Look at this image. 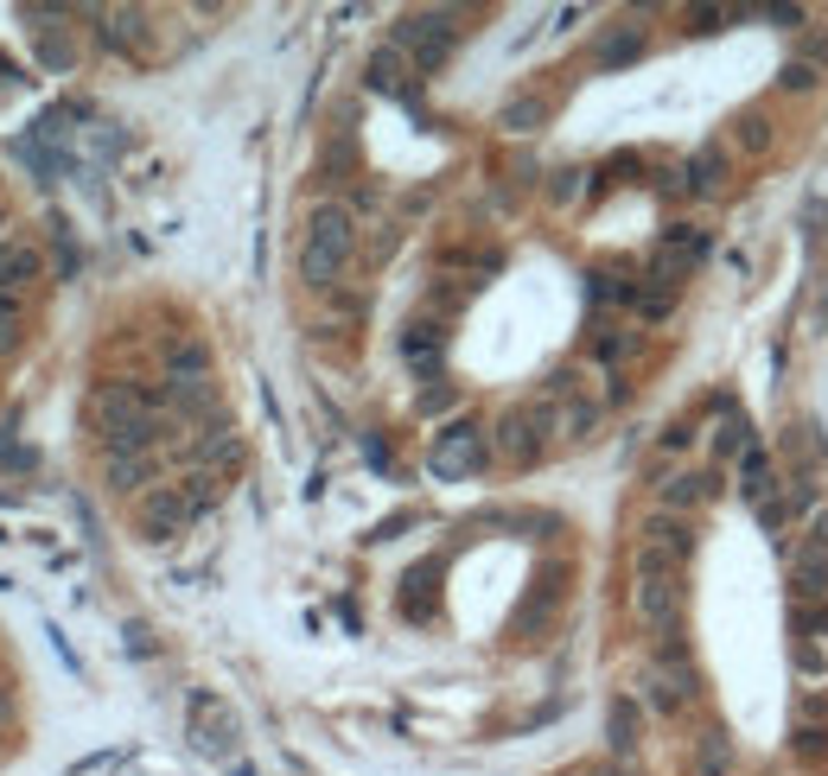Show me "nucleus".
Listing matches in <instances>:
<instances>
[{"label":"nucleus","mask_w":828,"mask_h":776,"mask_svg":"<svg viewBox=\"0 0 828 776\" xmlns=\"http://www.w3.org/2000/svg\"><path fill=\"white\" fill-rule=\"evenodd\" d=\"M631 611H638L657 636H676V624H682V580L676 573H638Z\"/></svg>","instance_id":"obj_8"},{"label":"nucleus","mask_w":828,"mask_h":776,"mask_svg":"<svg viewBox=\"0 0 828 776\" xmlns=\"http://www.w3.org/2000/svg\"><path fill=\"white\" fill-rule=\"evenodd\" d=\"M796 674H809V688H828V636L809 618H803V636H796Z\"/></svg>","instance_id":"obj_16"},{"label":"nucleus","mask_w":828,"mask_h":776,"mask_svg":"<svg viewBox=\"0 0 828 776\" xmlns=\"http://www.w3.org/2000/svg\"><path fill=\"white\" fill-rule=\"evenodd\" d=\"M701 255H708V236H701V229H670V236L657 242V261H650V267H657V280H663V287H676V280Z\"/></svg>","instance_id":"obj_10"},{"label":"nucleus","mask_w":828,"mask_h":776,"mask_svg":"<svg viewBox=\"0 0 828 776\" xmlns=\"http://www.w3.org/2000/svg\"><path fill=\"white\" fill-rule=\"evenodd\" d=\"M796 598L809 605V611H823L828 605V510L809 516V535H803V548H796Z\"/></svg>","instance_id":"obj_7"},{"label":"nucleus","mask_w":828,"mask_h":776,"mask_svg":"<svg viewBox=\"0 0 828 776\" xmlns=\"http://www.w3.org/2000/svg\"><path fill=\"white\" fill-rule=\"evenodd\" d=\"M796 751H809V757H828V726H796Z\"/></svg>","instance_id":"obj_23"},{"label":"nucleus","mask_w":828,"mask_h":776,"mask_svg":"<svg viewBox=\"0 0 828 776\" xmlns=\"http://www.w3.org/2000/svg\"><path fill=\"white\" fill-rule=\"evenodd\" d=\"M90 420L96 433L109 440V452H153V433H159V402L134 382H103L96 402H90Z\"/></svg>","instance_id":"obj_1"},{"label":"nucleus","mask_w":828,"mask_h":776,"mask_svg":"<svg viewBox=\"0 0 828 776\" xmlns=\"http://www.w3.org/2000/svg\"><path fill=\"white\" fill-rule=\"evenodd\" d=\"M186 732H191V744H198L204 757H236V739H243L236 713H229L217 694H191V706H186Z\"/></svg>","instance_id":"obj_4"},{"label":"nucleus","mask_w":828,"mask_h":776,"mask_svg":"<svg viewBox=\"0 0 828 776\" xmlns=\"http://www.w3.org/2000/svg\"><path fill=\"white\" fill-rule=\"evenodd\" d=\"M605 744H612V757H631L638 751V706L631 701H612V713H605Z\"/></svg>","instance_id":"obj_17"},{"label":"nucleus","mask_w":828,"mask_h":776,"mask_svg":"<svg viewBox=\"0 0 828 776\" xmlns=\"http://www.w3.org/2000/svg\"><path fill=\"white\" fill-rule=\"evenodd\" d=\"M0 744H7V732H0Z\"/></svg>","instance_id":"obj_28"},{"label":"nucleus","mask_w":828,"mask_h":776,"mask_svg":"<svg viewBox=\"0 0 828 776\" xmlns=\"http://www.w3.org/2000/svg\"><path fill=\"white\" fill-rule=\"evenodd\" d=\"M478 465H485V433H478V427H452V433H440V440H434V452H427V471H434V478H472V471H478Z\"/></svg>","instance_id":"obj_9"},{"label":"nucleus","mask_w":828,"mask_h":776,"mask_svg":"<svg viewBox=\"0 0 828 776\" xmlns=\"http://www.w3.org/2000/svg\"><path fill=\"white\" fill-rule=\"evenodd\" d=\"M823 478H828V445H823L816 427H803V420H796L791 433H784V483H791L796 503H816Z\"/></svg>","instance_id":"obj_3"},{"label":"nucleus","mask_w":828,"mask_h":776,"mask_svg":"<svg viewBox=\"0 0 828 776\" xmlns=\"http://www.w3.org/2000/svg\"><path fill=\"white\" fill-rule=\"evenodd\" d=\"M153 471H159V458H153V452H109V458H103L109 490H141V497H147Z\"/></svg>","instance_id":"obj_13"},{"label":"nucleus","mask_w":828,"mask_h":776,"mask_svg":"<svg viewBox=\"0 0 828 776\" xmlns=\"http://www.w3.org/2000/svg\"><path fill=\"white\" fill-rule=\"evenodd\" d=\"M771 141V121L765 115H740V147H765Z\"/></svg>","instance_id":"obj_22"},{"label":"nucleus","mask_w":828,"mask_h":776,"mask_svg":"<svg viewBox=\"0 0 828 776\" xmlns=\"http://www.w3.org/2000/svg\"><path fill=\"white\" fill-rule=\"evenodd\" d=\"M542 121H548L542 103H510V109H504V128H510V134H529V128H542Z\"/></svg>","instance_id":"obj_21"},{"label":"nucleus","mask_w":828,"mask_h":776,"mask_svg":"<svg viewBox=\"0 0 828 776\" xmlns=\"http://www.w3.org/2000/svg\"><path fill=\"white\" fill-rule=\"evenodd\" d=\"M638 45H643L638 33H618V38H605V51H600V58H605V64H625V58H631Z\"/></svg>","instance_id":"obj_24"},{"label":"nucleus","mask_w":828,"mask_h":776,"mask_svg":"<svg viewBox=\"0 0 828 776\" xmlns=\"http://www.w3.org/2000/svg\"><path fill=\"white\" fill-rule=\"evenodd\" d=\"M720 452H746V427H740V420L720 427Z\"/></svg>","instance_id":"obj_26"},{"label":"nucleus","mask_w":828,"mask_h":776,"mask_svg":"<svg viewBox=\"0 0 828 776\" xmlns=\"http://www.w3.org/2000/svg\"><path fill=\"white\" fill-rule=\"evenodd\" d=\"M395 51L409 58L414 71H434V64L452 51V13H409V20L395 26Z\"/></svg>","instance_id":"obj_5"},{"label":"nucleus","mask_w":828,"mask_h":776,"mask_svg":"<svg viewBox=\"0 0 828 776\" xmlns=\"http://www.w3.org/2000/svg\"><path fill=\"white\" fill-rule=\"evenodd\" d=\"M7 726H13V694L0 688V732H7Z\"/></svg>","instance_id":"obj_27"},{"label":"nucleus","mask_w":828,"mask_h":776,"mask_svg":"<svg viewBox=\"0 0 828 776\" xmlns=\"http://www.w3.org/2000/svg\"><path fill=\"white\" fill-rule=\"evenodd\" d=\"M778 83H784V89H816V71H809V64H784Z\"/></svg>","instance_id":"obj_25"},{"label":"nucleus","mask_w":828,"mask_h":776,"mask_svg":"<svg viewBox=\"0 0 828 776\" xmlns=\"http://www.w3.org/2000/svg\"><path fill=\"white\" fill-rule=\"evenodd\" d=\"M542 427H548V414H504V427H497V452L510 458V465H529L535 452H542Z\"/></svg>","instance_id":"obj_11"},{"label":"nucleus","mask_w":828,"mask_h":776,"mask_svg":"<svg viewBox=\"0 0 828 776\" xmlns=\"http://www.w3.org/2000/svg\"><path fill=\"white\" fill-rule=\"evenodd\" d=\"M20 344H26V319H20L13 299H0V357H13Z\"/></svg>","instance_id":"obj_19"},{"label":"nucleus","mask_w":828,"mask_h":776,"mask_svg":"<svg viewBox=\"0 0 828 776\" xmlns=\"http://www.w3.org/2000/svg\"><path fill=\"white\" fill-rule=\"evenodd\" d=\"M740 497L758 510V522H765L771 535L784 528V483H778L771 458H765L758 445H746V452H740Z\"/></svg>","instance_id":"obj_6"},{"label":"nucleus","mask_w":828,"mask_h":776,"mask_svg":"<svg viewBox=\"0 0 828 776\" xmlns=\"http://www.w3.org/2000/svg\"><path fill=\"white\" fill-rule=\"evenodd\" d=\"M351 249H357V223L344 204H319L312 223H306V242H300V280L306 287H339V274L351 267Z\"/></svg>","instance_id":"obj_2"},{"label":"nucleus","mask_w":828,"mask_h":776,"mask_svg":"<svg viewBox=\"0 0 828 776\" xmlns=\"http://www.w3.org/2000/svg\"><path fill=\"white\" fill-rule=\"evenodd\" d=\"M726 186V153L720 147H701L688 159V191H720Z\"/></svg>","instance_id":"obj_18"},{"label":"nucleus","mask_w":828,"mask_h":776,"mask_svg":"<svg viewBox=\"0 0 828 776\" xmlns=\"http://www.w3.org/2000/svg\"><path fill=\"white\" fill-rule=\"evenodd\" d=\"M370 89H377V96H409L414 89V64L395 51V45H382L377 58H370Z\"/></svg>","instance_id":"obj_14"},{"label":"nucleus","mask_w":828,"mask_h":776,"mask_svg":"<svg viewBox=\"0 0 828 776\" xmlns=\"http://www.w3.org/2000/svg\"><path fill=\"white\" fill-rule=\"evenodd\" d=\"M38 249H26V242H0V299L20 294V287H33L38 280Z\"/></svg>","instance_id":"obj_15"},{"label":"nucleus","mask_w":828,"mask_h":776,"mask_svg":"<svg viewBox=\"0 0 828 776\" xmlns=\"http://www.w3.org/2000/svg\"><path fill=\"white\" fill-rule=\"evenodd\" d=\"M708 497H714V471H676V478H663V490H657L663 516H688V510H701Z\"/></svg>","instance_id":"obj_12"},{"label":"nucleus","mask_w":828,"mask_h":776,"mask_svg":"<svg viewBox=\"0 0 828 776\" xmlns=\"http://www.w3.org/2000/svg\"><path fill=\"white\" fill-rule=\"evenodd\" d=\"M587 350H593V357H605V363H618V357H625V350H631V332H618V325H600V332H593V344H587Z\"/></svg>","instance_id":"obj_20"}]
</instances>
